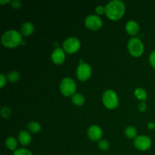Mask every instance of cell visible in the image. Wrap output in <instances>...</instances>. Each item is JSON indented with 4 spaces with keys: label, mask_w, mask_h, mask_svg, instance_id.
I'll list each match as a JSON object with an SVG mask.
<instances>
[{
    "label": "cell",
    "mask_w": 155,
    "mask_h": 155,
    "mask_svg": "<svg viewBox=\"0 0 155 155\" xmlns=\"http://www.w3.org/2000/svg\"><path fill=\"white\" fill-rule=\"evenodd\" d=\"M65 58H66V54H65V51L63 48H56L53 50L51 54V61L55 64H61L64 63L65 61Z\"/></svg>",
    "instance_id": "11"
},
{
    "label": "cell",
    "mask_w": 155,
    "mask_h": 155,
    "mask_svg": "<svg viewBox=\"0 0 155 155\" xmlns=\"http://www.w3.org/2000/svg\"><path fill=\"white\" fill-rule=\"evenodd\" d=\"M11 6L13 8H20L21 7V2L20 0H13L11 1Z\"/></svg>",
    "instance_id": "25"
},
{
    "label": "cell",
    "mask_w": 155,
    "mask_h": 155,
    "mask_svg": "<svg viewBox=\"0 0 155 155\" xmlns=\"http://www.w3.org/2000/svg\"><path fill=\"white\" fill-rule=\"evenodd\" d=\"M95 12L97 15H103V14H105V6L99 5H98L95 8Z\"/></svg>",
    "instance_id": "24"
},
{
    "label": "cell",
    "mask_w": 155,
    "mask_h": 155,
    "mask_svg": "<svg viewBox=\"0 0 155 155\" xmlns=\"http://www.w3.org/2000/svg\"><path fill=\"white\" fill-rule=\"evenodd\" d=\"M149 63L151 67L155 68V50L150 54L149 55Z\"/></svg>",
    "instance_id": "27"
},
{
    "label": "cell",
    "mask_w": 155,
    "mask_h": 155,
    "mask_svg": "<svg viewBox=\"0 0 155 155\" xmlns=\"http://www.w3.org/2000/svg\"><path fill=\"white\" fill-rule=\"evenodd\" d=\"M11 113H12V110L10 107L7 106H3L1 108V116L5 119H8L10 117Z\"/></svg>",
    "instance_id": "22"
},
{
    "label": "cell",
    "mask_w": 155,
    "mask_h": 155,
    "mask_svg": "<svg viewBox=\"0 0 155 155\" xmlns=\"http://www.w3.org/2000/svg\"><path fill=\"white\" fill-rule=\"evenodd\" d=\"M35 27L33 23L30 21L23 23L21 27V33L23 36H29L32 35L34 32Z\"/></svg>",
    "instance_id": "14"
},
{
    "label": "cell",
    "mask_w": 155,
    "mask_h": 155,
    "mask_svg": "<svg viewBox=\"0 0 155 155\" xmlns=\"http://www.w3.org/2000/svg\"><path fill=\"white\" fill-rule=\"evenodd\" d=\"M124 135L128 139H136L137 137V130L133 126H128L124 130Z\"/></svg>",
    "instance_id": "18"
},
{
    "label": "cell",
    "mask_w": 155,
    "mask_h": 155,
    "mask_svg": "<svg viewBox=\"0 0 155 155\" xmlns=\"http://www.w3.org/2000/svg\"><path fill=\"white\" fill-rule=\"evenodd\" d=\"M22 36L18 30H8L2 35V44L6 48H15L22 42Z\"/></svg>",
    "instance_id": "2"
},
{
    "label": "cell",
    "mask_w": 155,
    "mask_h": 155,
    "mask_svg": "<svg viewBox=\"0 0 155 155\" xmlns=\"http://www.w3.org/2000/svg\"><path fill=\"white\" fill-rule=\"evenodd\" d=\"M134 95L136 97V98L142 101H146L148 98V94L145 89L143 88H136L134 91Z\"/></svg>",
    "instance_id": "16"
},
{
    "label": "cell",
    "mask_w": 155,
    "mask_h": 155,
    "mask_svg": "<svg viewBox=\"0 0 155 155\" xmlns=\"http://www.w3.org/2000/svg\"><path fill=\"white\" fill-rule=\"evenodd\" d=\"M154 124H155V121H154Z\"/></svg>",
    "instance_id": "31"
},
{
    "label": "cell",
    "mask_w": 155,
    "mask_h": 155,
    "mask_svg": "<svg viewBox=\"0 0 155 155\" xmlns=\"http://www.w3.org/2000/svg\"><path fill=\"white\" fill-rule=\"evenodd\" d=\"M81 46V42L80 39L74 36L68 37L63 42V49L65 52L68 54H74L76 53Z\"/></svg>",
    "instance_id": "6"
},
{
    "label": "cell",
    "mask_w": 155,
    "mask_h": 155,
    "mask_svg": "<svg viewBox=\"0 0 155 155\" xmlns=\"http://www.w3.org/2000/svg\"><path fill=\"white\" fill-rule=\"evenodd\" d=\"M133 145L139 151H147L151 148L152 145V141L151 138L145 135H141L137 136L134 139Z\"/></svg>",
    "instance_id": "9"
},
{
    "label": "cell",
    "mask_w": 155,
    "mask_h": 155,
    "mask_svg": "<svg viewBox=\"0 0 155 155\" xmlns=\"http://www.w3.org/2000/svg\"><path fill=\"white\" fill-rule=\"evenodd\" d=\"M84 24L88 29L93 30V31H96L101 28L103 25V21L98 15H89L85 18Z\"/></svg>",
    "instance_id": "8"
},
{
    "label": "cell",
    "mask_w": 155,
    "mask_h": 155,
    "mask_svg": "<svg viewBox=\"0 0 155 155\" xmlns=\"http://www.w3.org/2000/svg\"><path fill=\"white\" fill-rule=\"evenodd\" d=\"M18 142L21 145H24V146H27L30 145V142L32 141V136L30 135V133L26 130H21L19 132L18 136Z\"/></svg>",
    "instance_id": "13"
},
{
    "label": "cell",
    "mask_w": 155,
    "mask_h": 155,
    "mask_svg": "<svg viewBox=\"0 0 155 155\" xmlns=\"http://www.w3.org/2000/svg\"><path fill=\"white\" fill-rule=\"evenodd\" d=\"M20 77H21V76H20L19 72L16 71H10V72L8 74L7 76L8 80L12 82V83H15V82L18 81V80H20Z\"/></svg>",
    "instance_id": "20"
},
{
    "label": "cell",
    "mask_w": 155,
    "mask_h": 155,
    "mask_svg": "<svg viewBox=\"0 0 155 155\" xmlns=\"http://www.w3.org/2000/svg\"><path fill=\"white\" fill-rule=\"evenodd\" d=\"M127 49L132 56L138 58L142 55L145 50V46L142 41L139 38L132 37L127 42Z\"/></svg>",
    "instance_id": "4"
},
{
    "label": "cell",
    "mask_w": 155,
    "mask_h": 155,
    "mask_svg": "<svg viewBox=\"0 0 155 155\" xmlns=\"http://www.w3.org/2000/svg\"><path fill=\"white\" fill-rule=\"evenodd\" d=\"M92 67L88 63H85V62L79 64L77 68V71H76L77 79L83 82L89 80L92 75Z\"/></svg>",
    "instance_id": "7"
},
{
    "label": "cell",
    "mask_w": 155,
    "mask_h": 155,
    "mask_svg": "<svg viewBox=\"0 0 155 155\" xmlns=\"http://www.w3.org/2000/svg\"><path fill=\"white\" fill-rule=\"evenodd\" d=\"M103 131L101 127L98 125H92L88 128L87 136L91 141L97 142L101 139Z\"/></svg>",
    "instance_id": "10"
},
{
    "label": "cell",
    "mask_w": 155,
    "mask_h": 155,
    "mask_svg": "<svg viewBox=\"0 0 155 155\" xmlns=\"http://www.w3.org/2000/svg\"><path fill=\"white\" fill-rule=\"evenodd\" d=\"M8 79L3 74H0V88H3L6 85Z\"/></svg>",
    "instance_id": "28"
},
{
    "label": "cell",
    "mask_w": 155,
    "mask_h": 155,
    "mask_svg": "<svg viewBox=\"0 0 155 155\" xmlns=\"http://www.w3.org/2000/svg\"><path fill=\"white\" fill-rule=\"evenodd\" d=\"M139 29H140V27H139V23L133 20L127 21L125 25L126 32L130 36H136L139 33Z\"/></svg>",
    "instance_id": "12"
},
{
    "label": "cell",
    "mask_w": 155,
    "mask_h": 155,
    "mask_svg": "<svg viewBox=\"0 0 155 155\" xmlns=\"http://www.w3.org/2000/svg\"><path fill=\"white\" fill-rule=\"evenodd\" d=\"M71 101L75 105L82 106L85 103V97L83 94L77 92L71 97Z\"/></svg>",
    "instance_id": "19"
},
{
    "label": "cell",
    "mask_w": 155,
    "mask_h": 155,
    "mask_svg": "<svg viewBox=\"0 0 155 155\" xmlns=\"http://www.w3.org/2000/svg\"><path fill=\"white\" fill-rule=\"evenodd\" d=\"M126 5L121 0H112L105 5V15L111 21H118L125 14Z\"/></svg>",
    "instance_id": "1"
},
{
    "label": "cell",
    "mask_w": 155,
    "mask_h": 155,
    "mask_svg": "<svg viewBox=\"0 0 155 155\" xmlns=\"http://www.w3.org/2000/svg\"><path fill=\"white\" fill-rule=\"evenodd\" d=\"M101 100L102 103L107 108L115 109L119 104V98L113 89H107L104 91L101 96Z\"/></svg>",
    "instance_id": "3"
},
{
    "label": "cell",
    "mask_w": 155,
    "mask_h": 155,
    "mask_svg": "<svg viewBox=\"0 0 155 155\" xmlns=\"http://www.w3.org/2000/svg\"><path fill=\"white\" fill-rule=\"evenodd\" d=\"M98 148L102 151H107L110 148V144L105 139H101L100 141H98Z\"/></svg>",
    "instance_id": "21"
},
{
    "label": "cell",
    "mask_w": 155,
    "mask_h": 155,
    "mask_svg": "<svg viewBox=\"0 0 155 155\" xmlns=\"http://www.w3.org/2000/svg\"><path fill=\"white\" fill-rule=\"evenodd\" d=\"M147 107H148V106H147V104L145 103V101H141V102L138 104V110H139V111H145V110H147Z\"/></svg>",
    "instance_id": "26"
},
{
    "label": "cell",
    "mask_w": 155,
    "mask_h": 155,
    "mask_svg": "<svg viewBox=\"0 0 155 155\" xmlns=\"http://www.w3.org/2000/svg\"><path fill=\"white\" fill-rule=\"evenodd\" d=\"M28 132L33 134H37L41 131V125L36 121H32L27 124Z\"/></svg>",
    "instance_id": "17"
},
{
    "label": "cell",
    "mask_w": 155,
    "mask_h": 155,
    "mask_svg": "<svg viewBox=\"0 0 155 155\" xmlns=\"http://www.w3.org/2000/svg\"><path fill=\"white\" fill-rule=\"evenodd\" d=\"M13 155H33L31 151L27 148H18L14 151Z\"/></svg>",
    "instance_id": "23"
},
{
    "label": "cell",
    "mask_w": 155,
    "mask_h": 155,
    "mask_svg": "<svg viewBox=\"0 0 155 155\" xmlns=\"http://www.w3.org/2000/svg\"><path fill=\"white\" fill-rule=\"evenodd\" d=\"M5 146L10 151H16L17 147H18V140L15 137H8L5 139Z\"/></svg>",
    "instance_id": "15"
},
{
    "label": "cell",
    "mask_w": 155,
    "mask_h": 155,
    "mask_svg": "<svg viewBox=\"0 0 155 155\" xmlns=\"http://www.w3.org/2000/svg\"><path fill=\"white\" fill-rule=\"evenodd\" d=\"M59 89L63 95L66 97L73 96L76 93L77 84L71 77H64L60 82Z\"/></svg>",
    "instance_id": "5"
},
{
    "label": "cell",
    "mask_w": 155,
    "mask_h": 155,
    "mask_svg": "<svg viewBox=\"0 0 155 155\" xmlns=\"http://www.w3.org/2000/svg\"><path fill=\"white\" fill-rule=\"evenodd\" d=\"M7 3H11L10 0H0V4L1 5L7 4Z\"/></svg>",
    "instance_id": "30"
},
{
    "label": "cell",
    "mask_w": 155,
    "mask_h": 155,
    "mask_svg": "<svg viewBox=\"0 0 155 155\" xmlns=\"http://www.w3.org/2000/svg\"><path fill=\"white\" fill-rule=\"evenodd\" d=\"M148 128L149 130H153V129H155V124L154 123H148Z\"/></svg>",
    "instance_id": "29"
}]
</instances>
